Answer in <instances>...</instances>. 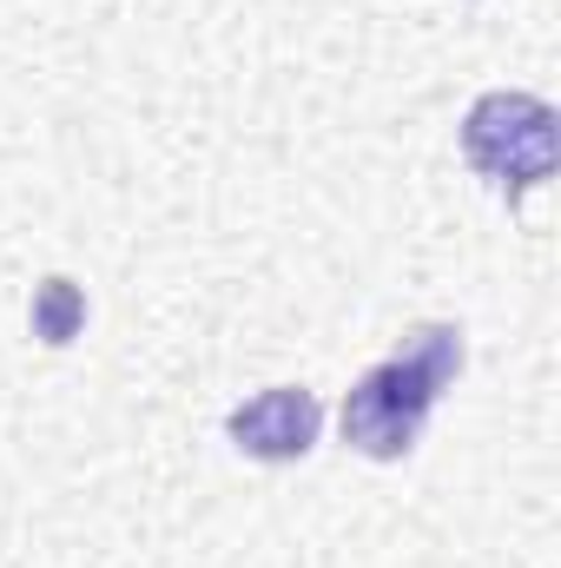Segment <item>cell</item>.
Listing matches in <instances>:
<instances>
[{"instance_id":"cell-1","label":"cell","mask_w":561,"mask_h":568,"mask_svg":"<svg viewBox=\"0 0 561 568\" xmlns=\"http://www.w3.org/2000/svg\"><path fill=\"white\" fill-rule=\"evenodd\" d=\"M462 377V331L456 324H417L404 337L397 357L370 364L350 397H344V443L370 463H397L422 443L429 410L442 404V390Z\"/></svg>"},{"instance_id":"cell-2","label":"cell","mask_w":561,"mask_h":568,"mask_svg":"<svg viewBox=\"0 0 561 568\" xmlns=\"http://www.w3.org/2000/svg\"><path fill=\"white\" fill-rule=\"evenodd\" d=\"M462 159L509 199L549 185L561 165V113L542 93H482L462 113Z\"/></svg>"},{"instance_id":"cell-3","label":"cell","mask_w":561,"mask_h":568,"mask_svg":"<svg viewBox=\"0 0 561 568\" xmlns=\"http://www.w3.org/2000/svg\"><path fill=\"white\" fill-rule=\"evenodd\" d=\"M225 429H232V443H238L245 456H258V463H297V456L317 449L324 404H317V390H304V384H272V390L245 397V404L225 417Z\"/></svg>"},{"instance_id":"cell-4","label":"cell","mask_w":561,"mask_h":568,"mask_svg":"<svg viewBox=\"0 0 561 568\" xmlns=\"http://www.w3.org/2000/svg\"><path fill=\"white\" fill-rule=\"evenodd\" d=\"M86 324V297L73 278H47L33 291V337L47 344H73V331Z\"/></svg>"}]
</instances>
